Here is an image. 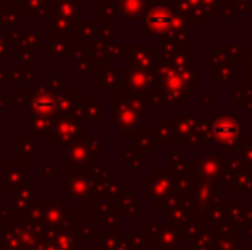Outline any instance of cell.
Masks as SVG:
<instances>
[{"instance_id": "1", "label": "cell", "mask_w": 252, "mask_h": 250, "mask_svg": "<svg viewBox=\"0 0 252 250\" xmlns=\"http://www.w3.org/2000/svg\"><path fill=\"white\" fill-rule=\"evenodd\" d=\"M150 24L153 29L156 31H165L170 28L172 24V14L168 10H163V9H158V10H153L151 17H150Z\"/></svg>"}]
</instances>
